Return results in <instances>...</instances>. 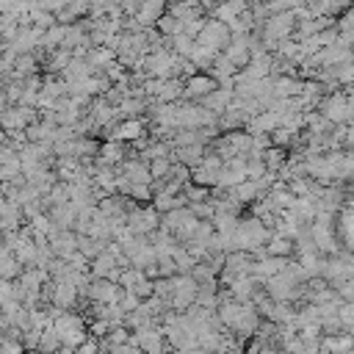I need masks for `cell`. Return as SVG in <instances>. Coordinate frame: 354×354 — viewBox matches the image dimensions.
<instances>
[{
	"label": "cell",
	"mask_w": 354,
	"mask_h": 354,
	"mask_svg": "<svg viewBox=\"0 0 354 354\" xmlns=\"http://www.w3.org/2000/svg\"><path fill=\"white\" fill-rule=\"evenodd\" d=\"M224 55H227L238 69L249 66V61H252V33H249V36H232V41L227 44Z\"/></svg>",
	"instance_id": "obj_10"
},
{
	"label": "cell",
	"mask_w": 354,
	"mask_h": 354,
	"mask_svg": "<svg viewBox=\"0 0 354 354\" xmlns=\"http://www.w3.org/2000/svg\"><path fill=\"white\" fill-rule=\"evenodd\" d=\"M122 293H124V288L113 279H91L88 290H86L91 304H119Z\"/></svg>",
	"instance_id": "obj_7"
},
{
	"label": "cell",
	"mask_w": 354,
	"mask_h": 354,
	"mask_svg": "<svg viewBox=\"0 0 354 354\" xmlns=\"http://www.w3.org/2000/svg\"><path fill=\"white\" fill-rule=\"evenodd\" d=\"M138 138H144V122L141 119H122L113 127V138L111 141H130V144H136Z\"/></svg>",
	"instance_id": "obj_15"
},
{
	"label": "cell",
	"mask_w": 354,
	"mask_h": 354,
	"mask_svg": "<svg viewBox=\"0 0 354 354\" xmlns=\"http://www.w3.org/2000/svg\"><path fill=\"white\" fill-rule=\"evenodd\" d=\"M53 326H55V332H58V337H61V343L64 346H72V348H80L83 343H86V324H83V318L80 315H75V313H58V318L53 321Z\"/></svg>",
	"instance_id": "obj_3"
},
{
	"label": "cell",
	"mask_w": 354,
	"mask_h": 354,
	"mask_svg": "<svg viewBox=\"0 0 354 354\" xmlns=\"http://www.w3.org/2000/svg\"><path fill=\"white\" fill-rule=\"evenodd\" d=\"M166 11H169L166 0H141V8L136 14V19H138L141 28H155Z\"/></svg>",
	"instance_id": "obj_11"
},
{
	"label": "cell",
	"mask_w": 354,
	"mask_h": 354,
	"mask_svg": "<svg viewBox=\"0 0 354 354\" xmlns=\"http://www.w3.org/2000/svg\"><path fill=\"white\" fill-rule=\"evenodd\" d=\"M127 158H124V141H108V144H102L100 147V152H97V166H111V169H116V166H122Z\"/></svg>",
	"instance_id": "obj_14"
},
{
	"label": "cell",
	"mask_w": 354,
	"mask_h": 354,
	"mask_svg": "<svg viewBox=\"0 0 354 354\" xmlns=\"http://www.w3.org/2000/svg\"><path fill=\"white\" fill-rule=\"evenodd\" d=\"M271 232L274 230H268V224L263 221V218H257V216H249V218H241L238 221V227H235V246H238V252H257V249H263L266 243H268V238H271Z\"/></svg>",
	"instance_id": "obj_1"
},
{
	"label": "cell",
	"mask_w": 354,
	"mask_h": 354,
	"mask_svg": "<svg viewBox=\"0 0 354 354\" xmlns=\"http://www.w3.org/2000/svg\"><path fill=\"white\" fill-rule=\"evenodd\" d=\"M293 252H296V241L293 238H285V235L271 232V238L266 243V254L268 257H285L288 260V254H293Z\"/></svg>",
	"instance_id": "obj_16"
},
{
	"label": "cell",
	"mask_w": 354,
	"mask_h": 354,
	"mask_svg": "<svg viewBox=\"0 0 354 354\" xmlns=\"http://www.w3.org/2000/svg\"><path fill=\"white\" fill-rule=\"evenodd\" d=\"M160 213L152 207V205H136V210L127 216V227H130V232L133 235H141V238H149L152 232H158L160 230Z\"/></svg>",
	"instance_id": "obj_4"
},
{
	"label": "cell",
	"mask_w": 354,
	"mask_h": 354,
	"mask_svg": "<svg viewBox=\"0 0 354 354\" xmlns=\"http://www.w3.org/2000/svg\"><path fill=\"white\" fill-rule=\"evenodd\" d=\"M105 354H144L136 343H124V346H116V348H111V351H105Z\"/></svg>",
	"instance_id": "obj_19"
},
{
	"label": "cell",
	"mask_w": 354,
	"mask_h": 354,
	"mask_svg": "<svg viewBox=\"0 0 354 354\" xmlns=\"http://www.w3.org/2000/svg\"><path fill=\"white\" fill-rule=\"evenodd\" d=\"M263 160H266V166H268L271 174H279V171L288 166V149H282V147H268L266 155H263Z\"/></svg>",
	"instance_id": "obj_17"
},
{
	"label": "cell",
	"mask_w": 354,
	"mask_h": 354,
	"mask_svg": "<svg viewBox=\"0 0 354 354\" xmlns=\"http://www.w3.org/2000/svg\"><path fill=\"white\" fill-rule=\"evenodd\" d=\"M202 47H207V50H213V53H224L227 50V44L232 41V30H230V25L227 22H218V19H213V17H207V25H205V30L199 33V39H196Z\"/></svg>",
	"instance_id": "obj_6"
},
{
	"label": "cell",
	"mask_w": 354,
	"mask_h": 354,
	"mask_svg": "<svg viewBox=\"0 0 354 354\" xmlns=\"http://www.w3.org/2000/svg\"><path fill=\"white\" fill-rule=\"evenodd\" d=\"M252 354H279V351H277L271 343H263V340H257V346L252 348Z\"/></svg>",
	"instance_id": "obj_20"
},
{
	"label": "cell",
	"mask_w": 354,
	"mask_h": 354,
	"mask_svg": "<svg viewBox=\"0 0 354 354\" xmlns=\"http://www.w3.org/2000/svg\"><path fill=\"white\" fill-rule=\"evenodd\" d=\"M288 268V260L285 257H263V260H254V266H252V277L257 279V282H268L271 277H277V274H282Z\"/></svg>",
	"instance_id": "obj_12"
},
{
	"label": "cell",
	"mask_w": 354,
	"mask_h": 354,
	"mask_svg": "<svg viewBox=\"0 0 354 354\" xmlns=\"http://www.w3.org/2000/svg\"><path fill=\"white\" fill-rule=\"evenodd\" d=\"M310 235L315 241V249L321 254H335L337 252V241H335V232H332V224H313L310 227Z\"/></svg>",
	"instance_id": "obj_13"
},
{
	"label": "cell",
	"mask_w": 354,
	"mask_h": 354,
	"mask_svg": "<svg viewBox=\"0 0 354 354\" xmlns=\"http://www.w3.org/2000/svg\"><path fill=\"white\" fill-rule=\"evenodd\" d=\"M158 30H160L163 36H169V39H171V36H180V33L185 30V22L166 11V14L160 17V22H158Z\"/></svg>",
	"instance_id": "obj_18"
},
{
	"label": "cell",
	"mask_w": 354,
	"mask_h": 354,
	"mask_svg": "<svg viewBox=\"0 0 354 354\" xmlns=\"http://www.w3.org/2000/svg\"><path fill=\"white\" fill-rule=\"evenodd\" d=\"M218 86H221V83H218L216 77L199 72V75H194V77L185 80V100H188V102H202V100H205L207 94H213Z\"/></svg>",
	"instance_id": "obj_9"
},
{
	"label": "cell",
	"mask_w": 354,
	"mask_h": 354,
	"mask_svg": "<svg viewBox=\"0 0 354 354\" xmlns=\"http://www.w3.org/2000/svg\"><path fill=\"white\" fill-rule=\"evenodd\" d=\"M321 113H324L335 127L354 124V102L348 100V94H346V91L326 94V97H324V102H321Z\"/></svg>",
	"instance_id": "obj_2"
},
{
	"label": "cell",
	"mask_w": 354,
	"mask_h": 354,
	"mask_svg": "<svg viewBox=\"0 0 354 354\" xmlns=\"http://www.w3.org/2000/svg\"><path fill=\"white\" fill-rule=\"evenodd\" d=\"M133 343L144 351V354H163V343H166V332L160 326H147V329H136L133 332Z\"/></svg>",
	"instance_id": "obj_8"
},
{
	"label": "cell",
	"mask_w": 354,
	"mask_h": 354,
	"mask_svg": "<svg viewBox=\"0 0 354 354\" xmlns=\"http://www.w3.org/2000/svg\"><path fill=\"white\" fill-rule=\"evenodd\" d=\"M80 296H83V293H80V288H77L72 279H53V282H47V299H50V304L58 307L61 313H64V310H72Z\"/></svg>",
	"instance_id": "obj_5"
}]
</instances>
